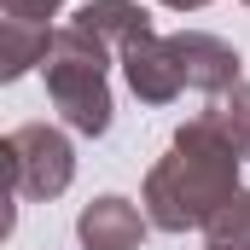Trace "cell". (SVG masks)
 <instances>
[{"mask_svg": "<svg viewBox=\"0 0 250 250\" xmlns=\"http://www.w3.org/2000/svg\"><path fill=\"white\" fill-rule=\"evenodd\" d=\"M239 169H245V157L204 123V117H187V123L175 128L169 151L151 163L140 204H146V215H151L157 233L209 227L215 209L239 192Z\"/></svg>", "mask_w": 250, "mask_h": 250, "instance_id": "6da1fadb", "label": "cell"}, {"mask_svg": "<svg viewBox=\"0 0 250 250\" xmlns=\"http://www.w3.org/2000/svg\"><path fill=\"white\" fill-rule=\"evenodd\" d=\"M41 76H47V99H53V111L64 117L70 134H87V140L111 134V123H117L111 47H99V41H93L87 29H76V23H59Z\"/></svg>", "mask_w": 250, "mask_h": 250, "instance_id": "7a4b0ae2", "label": "cell"}, {"mask_svg": "<svg viewBox=\"0 0 250 250\" xmlns=\"http://www.w3.org/2000/svg\"><path fill=\"white\" fill-rule=\"evenodd\" d=\"M0 157H6V192L23 204H53L76 181V146L53 123H18L0 140Z\"/></svg>", "mask_w": 250, "mask_h": 250, "instance_id": "3957f363", "label": "cell"}, {"mask_svg": "<svg viewBox=\"0 0 250 250\" xmlns=\"http://www.w3.org/2000/svg\"><path fill=\"white\" fill-rule=\"evenodd\" d=\"M117 64H123V82L128 93L140 99V105H175L181 93H187V76H181V59H175V41L169 35H140V41H128L123 53H117Z\"/></svg>", "mask_w": 250, "mask_h": 250, "instance_id": "277c9868", "label": "cell"}, {"mask_svg": "<svg viewBox=\"0 0 250 250\" xmlns=\"http://www.w3.org/2000/svg\"><path fill=\"white\" fill-rule=\"evenodd\" d=\"M169 41H175V59H181V76H187L192 93L215 99V93H227V87L245 82V59H239V47L221 41L215 29H181V35H169Z\"/></svg>", "mask_w": 250, "mask_h": 250, "instance_id": "5b68a950", "label": "cell"}, {"mask_svg": "<svg viewBox=\"0 0 250 250\" xmlns=\"http://www.w3.org/2000/svg\"><path fill=\"white\" fill-rule=\"evenodd\" d=\"M146 233H151L146 204H134V198H123V192H105V198L82 204V215H76L82 250H140Z\"/></svg>", "mask_w": 250, "mask_h": 250, "instance_id": "8992f818", "label": "cell"}, {"mask_svg": "<svg viewBox=\"0 0 250 250\" xmlns=\"http://www.w3.org/2000/svg\"><path fill=\"white\" fill-rule=\"evenodd\" d=\"M70 23L87 29V35H93L99 47H111V53H123L128 41L151 35V12H146L140 0H87V6H76Z\"/></svg>", "mask_w": 250, "mask_h": 250, "instance_id": "52a82bcc", "label": "cell"}, {"mask_svg": "<svg viewBox=\"0 0 250 250\" xmlns=\"http://www.w3.org/2000/svg\"><path fill=\"white\" fill-rule=\"evenodd\" d=\"M53 29L47 23H23V18H0V82L29 76L35 64H47Z\"/></svg>", "mask_w": 250, "mask_h": 250, "instance_id": "ba28073f", "label": "cell"}, {"mask_svg": "<svg viewBox=\"0 0 250 250\" xmlns=\"http://www.w3.org/2000/svg\"><path fill=\"white\" fill-rule=\"evenodd\" d=\"M204 123L215 128L239 157L250 163V82H239V87H227V93H215V99H204V111H198Z\"/></svg>", "mask_w": 250, "mask_h": 250, "instance_id": "9c48e42d", "label": "cell"}, {"mask_svg": "<svg viewBox=\"0 0 250 250\" xmlns=\"http://www.w3.org/2000/svg\"><path fill=\"white\" fill-rule=\"evenodd\" d=\"M204 233H209L215 250H250V192L239 187L221 209H215V221H209Z\"/></svg>", "mask_w": 250, "mask_h": 250, "instance_id": "30bf717a", "label": "cell"}, {"mask_svg": "<svg viewBox=\"0 0 250 250\" xmlns=\"http://www.w3.org/2000/svg\"><path fill=\"white\" fill-rule=\"evenodd\" d=\"M64 0H0V12L6 18H23V23H47V18H59Z\"/></svg>", "mask_w": 250, "mask_h": 250, "instance_id": "8fae6325", "label": "cell"}, {"mask_svg": "<svg viewBox=\"0 0 250 250\" xmlns=\"http://www.w3.org/2000/svg\"><path fill=\"white\" fill-rule=\"evenodd\" d=\"M157 6H169V12H204L209 0H157Z\"/></svg>", "mask_w": 250, "mask_h": 250, "instance_id": "7c38bea8", "label": "cell"}, {"mask_svg": "<svg viewBox=\"0 0 250 250\" xmlns=\"http://www.w3.org/2000/svg\"><path fill=\"white\" fill-rule=\"evenodd\" d=\"M209 250H215V245H209Z\"/></svg>", "mask_w": 250, "mask_h": 250, "instance_id": "4fadbf2b", "label": "cell"}, {"mask_svg": "<svg viewBox=\"0 0 250 250\" xmlns=\"http://www.w3.org/2000/svg\"><path fill=\"white\" fill-rule=\"evenodd\" d=\"M245 6H250V0H245Z\"/></svg>", "mask_w": 250, "mask_h": 250, "instance_id": "5bb4252c", "label": "cell"}]
</instances>
